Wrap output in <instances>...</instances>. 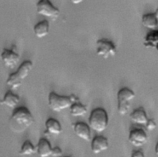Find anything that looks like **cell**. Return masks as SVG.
Masks as SVG:
<instances>
[{
  "mask_svg": "<svg viewBox=\"0 0 158 157\" xmlns=\"http://www.w3.org/2000/svg\"><path fill=\"white\" fill-rule=\"evenodd\" d=\"M36 151V147L31 142V141L27 140H25L21 146L19 151V154L21 155H31Z\"/></svg>",
  "mask_w": 158,
  "mask_h": 157,
  "instance_id": "20",
  "label": "cell"
},
{
  "mask_svg": "<svg viewBox=\"0 0 158 157\" xmlns=\"http://www.w3.org/2000/svg\"><path fill=\"white\" fill-rule=\"evenodd\" d=\"M117 49L115 44L106 39H99L96 42V54L98 56L107 59L115 55Z\"/></svg>",
  "mask_w": 158,
  "mask_h": 157,
  "instance_id": "7",
  "label": "cell"
},
{
  "mask_svg": "<svg viewBox=\"0 0 158 157\" xmlns=\"http://www.w3.org/2000/svg\"><path fill=\"white\" fill-rule=\"evenodd\" d=\"M20 102L18 95L14 94L11 91H7L4 94L2 99L0 100V104L6 105L10 108H15Z\"/></svg>",
  "mask_w": 158,
  "mask_h": 157,
  "instance_id": "15",
  "label": "cell"
},
{
  "mask_svg": "<svg viewBox=\"0 0 158 157\" xmlns=\"http://www.w3.org/2000/svg\"><path fill=\"white\" fill-rule=\"evenodd\" d=\"M69 108L70 115L74 117L81 116L87 113V108L86 106L79 102L73 103Z\"/></svg>",
  "mask_w": 158,
  "mask_h": 157,
  "instance_id": "19",
  "label": "cell"
},
{
  "mask_svg": "<svg viewBox=\"0 0 158 157\" xmlns=\"http://www.w3.org/2000/svg\"><path fill=\"white\" fill-rule=\"evenodd\" d=\"M64 157H72V156H64Z\"/></svg>",
  "mask_w": 158,
  "mask_h": 157,
  "instance_id": "25",
  "label": "cell"
},
{
  "mask_svg": "<svg viewBox=\"0 0 158 157\" xmlns=\"http://www.w3.org/2000/svg\"><path fill=\"white\" fill-rule=\"evenodd\" d=\"M62 155V151L59 147H54L52 148L51 156L53 157H60Z\"/></svg>",
  "mask_w": 158,
  "mask_h": 157,
  "instance_id": "22",
  "label": "cell"
},
{
  "mask_svg": "<svg viewBox=\"0 0 158 157\" xmlns=\"http://www.w3.org/2000/svg\"><path fill=\"white\" fill-rule=\"evenodd\" d=\"M1 58L6 66L9 68H14L19 63L20 56L13 49H4L1 54Z\"/></svg>",
  "mask_w": 158,
  "mask_h": 157,
  "instance_id": "9",
  "label": "cell"
},
{
  "mask_svg": "<svg viewBox=\"0 0 158 157\" xmlns=\"http://www.w3.org/2000/svg\"><path fill=\"white\" fill-rule=\"evenodd\" d=\"M35 35L38 38L46 36L49 32V24L48 20H44L37 23L33 27Z\"/></svg>",
  "mask_w": 158,
  "mask_h": 157,
  "instance_id": "18",
  "label": "cell"
},
{
  "mask_svg": "<svg viewBox=\"0 0 158 157\" xmlns=\"http://www.w3.org/2000/svg\"><path fill=\"white\" fill-rule=\"evenodd\" d=\"M146 128L147 129V130L148 131H152L154 129H155L157 127V124L156 123V122L151 119H149L147 123L145 125Z\"/></svg>",
  "mask_w": 158,
  "mask_h": 157,
  "instance_id": "21",
  "label": "cell"
},
{
  "mask_svg": "<svg viewBox=\"0 0 158 157\" xmlns=\"http://www.w3.org/2000/svg\"><path fill=\"white\" fill-rule=\"evenodd\" d=\"M130 118L134 123L145 126L148 121L146 113L143 107H139L133 110L130 115Z\"/></svg>",
  "mask_w": 158,
  "mask_h": 157,
  "instance_id": "14",
  "label": "cell"
},
{
  "mask_svg": "<svg viewBox=\"0 0 158 157\" xmlns=\"http://www.w3.org/2000/svg\"><path fill=\"white\" fill-rule=\"evenodd\" d=\"M89 127L96 132H102L107 128L109 118L106 111L102 108L92 110L88 119Z\"/></svg>",
  "mask_w": 158,
  "mask_h": 157,
  "instance_id": "4",
  "label": "cell"
},
{
  "mask_svg": "<svg viewBox=\"0 0 158 157\" xmlns=\"http://www.w3.org/2000/svg\"><path fill=\"white\" fill-rule=\"evenodd\" d=\"M73 3H74V4H78V3H80V2H82V1H81V0H78V1H72Z\"/></svg>",
  "mask_w": 158,
  "mask_h": 157,
  "instance_id": "24",
  "label": "cell"
},
{
  "mask_svg": "<svg viewBox=\"0 0 158 157\" xmlns=\"http://www.w3.org/2000/svg\"><path fill=\"white\" fill-rule=\"evenodd\" d=\"M32 68L33 63L31 61H24L15 72L11 73L9 76L6 81L7 84L12 89L19 88L22 85L23 81L28 76Z\"/></svg>",
  "mask_w": 158,
  "mask_h": 157,
  "instance_id": "3",
  "label": "cell"
},
{
  "mask_svg": "<svg viewBox=\"0 0 158 157\" xmlns=\"http://www.w3.org/2000/svg\"><path fill=\"white\" fill-rule=\"evenodd\" d=\"M157 18L158 10H156L155 12L144 14L142 17V24L144 27L151 30H156L158 25Z\"/></svg>",
  "mask_w": 158,
  "mask_h": 157,
  "instance_id": "12",
  "label": "cell"
},
{
  "mask_svg": "<svg viewBox=\"0 0 158 157\" xmlns=\"http://www.w3.org/2000/svg\"><path fill=\"white\" fill-rule=\"evenodd\" d=\"M158 44V31L157 30H151L149 31L144 39L143 45L148 49H157Z\"/></svg>",
  "mask_w": 158,
  "mask_h": 157,
  "instance_id": "17",
  "label": "cell"
},
{
  "mask_svg": "<svg viewBox=\"0 0 158 157\" xmlns=\"http://www.w3.org/2000/svg\"><path fill=\"white\" fill-rule=\"evenodd\" d=\"M109 148V142L106 137L102 135L95 136L91 143V149L93 153L99 154Z\"/></svg>",
  "mask_w": 158,
  "mask_h": 157,
  "instance_id": "11",
  "label": "cell"
},
{
  "mask_svg": "<svg viewBox=\"0 0 158 157\" xmlns=\"http://www.w3.org/2000/svg\"><path fill=\"white\" fill-rule=\"evenodd\" d=\"M131 157H145V155L142 151L135 150L132 152Z\"/></svg>",
  "mask_w": 158,
  "mask_h": 157,
  "instance_id": "23",
  "label": "cell"
},
{
  "mask_svg": "<svg viewBox=\"0 0 158 157\" xmlns=\"http://www.w3.org/2000/svg\"><path fill=\"white\" fill-rule=\"evenodd\" d=\"M9 122L11 127L16 131L22 132L33 124L34 118L27 107H20L14 110Z\"/></svg>",
  "mask_w": 158,
  "mask_h": 157,
  "instance_id": "1",
  "label": "cell"
},
{
  "mask_svg": "<svg viewBox=\"0 0 158 157\" xmlns=\"http://www.w3.org/2000/svg\"><path fill=\"white\" fill-rule=\"evenodd\" d=\"M148 140V136L145 131L141 128H135L130 131L128 135V141L136 147L144 145Z\"/></svg>",
  "mask_w": 158,
  "mask_h": 157,
  "instance_id": "8",
  "label": "cell"
},
{
  "mask_svg": "<svg viewBox=\"0 0 158 157\" xmlns=\"http://www.w3.org/2000/svg\"><path fill=\"white\" fill-rule=\"evenodd\" d=\"M45 127L46 129L45 132H48L49 134L59 135L62 131V128L59 121L52 118H49L46 121Z\"/></svg>",
  "mask_w": 158,
  "mask_h": 157,
  "instance_id": "16",
  "label": "cell"
},
{
  "mask_svg": "<svg viewBox=\"0 0 158 157\" xmlns=\"http://www.w3.org/2000/svg\"><path fill=\"white\" fill-rule=\"evenodd\" d=\"M135 92L128 87L120 89L117 95V110L120 115H125L129 111L130 102L135 98Z\"/></svg>",
  "mask_w": 158,
  "mask_h": 157,
  "instance_id": "5",
  "label": "cell"
},
{
  "mask_svg": "<svg viewBox=\"0 0 158 157\" xmlns=\"http://www.w3.org/2000/svg\"><path fill=\"white\" fill-rule=\"evenodd\" d=\"M36 149V152L40 157H49L51 156L52 146L50 142L45 138H41L39 140Z\"/></svg>",
  "mask_w": 158,
  "mask_h": 157,
  "instance_id": "13",
  "label": "cell"
},
{
  "mask_svg": "<svg viewBox=\"0 0 158 157\" xmlns=\"http://www.w3.org/2000/svg\"><path fill=\"white\" fill-rule=\"evenodd\" d=\"M72 128L77 137L86 142L90 141L91 131L88 124L82 121L77 122L72 124Z\"/></svg>",
  "mask_w": 158,
  "mask_h": 157,
  "instance_id": "10",
  "label": "cell"
},
{
  "mask_svg": "<svg viewBox=\"0 0 158 157\" xmlns=\"http://www.w3.org/2000/svg\"><path fill=\"white\" fill-rule=\"evenodd\" d=\"M78 98L73 95H60L55 92H51L48 95V105L51 109L56 112H60L69 108L73 103L78 102Z\"/></svg>",
  "mask_w": 158,
  "mask_h": 157,
  "instance_id": "2",
  "label": "cell"
},
{
  "mask_svg": "<svg viewBox=\"0 0 158 157\" xmlns=\"http://www.w3.org/2000/svg\"><path fill=\"white\" fill-rule=\"evenodd\" d=\"M36 12L38 14L56 20L59 15L60 11L49 0H40L36 4Z\"/></svg>",
  "mask_w": 158,
  "mask_h": 157,
  "instance_id": "6",
  "label": "cell"
}]
</instances>
